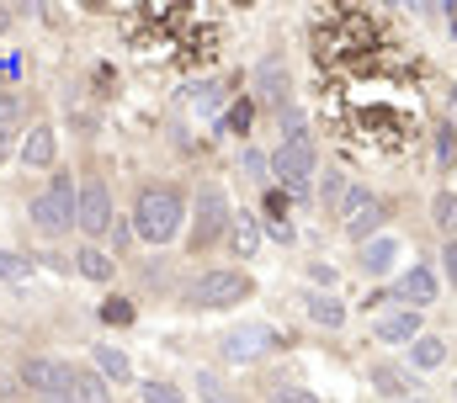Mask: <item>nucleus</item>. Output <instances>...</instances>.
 Returning a JSON list of instances; mask_svg holds the SVG:
<instances>
[{"mask_svg":"<svg viewBox=\"0 0 457 403\" xmlns=\"http://www.w3.org/2000/svg\"><path fill=\"white\" fill-rule=\"evenodd\" d=\"M187 223V202L176 186H144L138 202H133V234L144 244H170Z\"/></svg>","mask_w":457,"mask_h":403,"instance_id":"obj_1","label":"nucleus"},{"mask_svg":"<svg viewBox=\"0 0 457 403\" xmlns=\"http://www.w3.org/2000/svg\"><path fill=\"white\" fill-rule=\"evenodd\" d=\"M27 223L43 234V239H59L70 234V223H80V186L70 176H54V186L43 197L27 202Z\"/></svg>","mask_w":457,"mask_h":403,"instance_id":"obj_2","label":"nucleus"},{"mask_svg":"<svg viewBox=\"0 0 457 403\" xmlns=\"http://www.w3.org/2000/svg\"><path fill=\"white\" fill-rule=\"evenodd\" d=\"M271 176H282V186L287 192H309V181L320 176V154H314V138H309V127H293L282 144H277V154H271Z\"/></svg>","mask_w":457,"mask_h":403,"instance_id":"obj_3","label":"nucleus"},{"mask_svg":"<svg viewBox=\"0 0 457 403\" xmlns=\"http://www.w3.org/2000/svg\"><path fill=\"white\" fill-rule=\"evenodd\" d=\"M250 298V276L245 271H203L187 287V308H234Z\"/></svg>","mask_w":457,"mask_h":403,"instance_id":"obj_4","label":"nucleus"},{"mask_svg":"<svg viewBox=\"0 0 457 403\" xmlns=\"http://www.w3.org/2000/svg\"><path fill=\"white\" fill-rule=\"evenodd\" d=\"M228 218H234V212H228L224 186H219V181H203V186H197V218H192V255L208 250V244L224 234Z\"/></svg>","mask_w":457,"mask_h":403,"instance_id":"obj_5","label":"nucleus"},{"mask_svg":"<svg viewBox=\"0 0 457 403\" xmlns=\"http://www.w3.org/2000/svg\"><path fill=\"white\" fill-rule=\"evenodd\" d=\"M16 377H21V388L37 393V399H64V393H75V372H70L64 361H54V356H27Z\"/></svg>","mask_w":457,"mask_h":403,"instance_id":"obj_6","label":"nucleus"},{"mask_svg":"<svg viewBox=\"0 0 457 403\" xmlns=\"http://www.w3.org/2000/svg\"><path fill=\"white\" fill-rule=\"evenodd\" d=\"M117 223V212H112V192H107V181H86L80 186V234L86 239H102L107 228Z\"/></svg>","mask_w":457,"mask_h":403,"instance_id":"obj_7","label":"nucleus"},{"mask_svg":"<svg viewBox=\"0 0 457 403\" xmlns=\"http://www.w3.org/2000/svg\"><path fill=\"white\" fill-rule=\"evenodd\" d=\"M266 345H271V329H266V324H239V329L224 334V361L245 366V361H255Z\"/></svg>","mask_w":457,"mask_h":403,"instance_id":"obj_8","label":"nucleus"},{"mask_svg":"<svg viewBox=\"0 0 457 403\" xmlns=\"http://www.w3.org/2000/svg\"><path fill=\"white\" fill-rule=\"evenodd\" d=\"M54 160H59V133L48 122H32L27 138H21V165L27 170H54Z\"/></svg>","mask_w":457,"mask_h":403,"instance_id":"obj_9","label":"nucleus"},{"mask_svg":"<svg viewBox=\"0 0 457 403\" xmlns=\"http://www.w3.org/2000/svg\"><path fill=\"white\" fill-rule=\"evenodd\" d=\"M394 298L404 302V308H415V313L431 308V302H436V271H431V266H410V271L394 282Z\"/></svg>","mask_w":457,"mask_h":403,"instance_id":"obj_10","label":"nucleus"},{"mask_svg":"<svg viewBox=\"0 0 457 403\" xmlns=\"http://www.w3.org/2000/svg\"><path fill=\"white\" fill-rule=\"evenodd\" d=\"M367 382H372V393H383V399L415 393V377H410V366H399V361H372V366H367Z\"/></svg>","mask_w":457,"mask_h":403,"instance_id":"obj_11","label":"nucleus"},{"mask_svg":"<svg viewBox=\"0 0 457 403\" xmlns=\"http://www.w3.org/2000/svg\"><path fill=\"white\" fill-rule=\"evenodd\" d=\"M426 329H420V313L415 308H399V313H388L383 324H378V340L383 345H415Z\"/></svg>","mask_w":457,"mask_h":403,"instance_id":"obj_12","label":"nucleus"},{"mask_svg":"<svg viewBox=\"0 0 457 403\" xmlns=\"http://www.w3.org/2000/svg\"><path fill=\"white\" fill-rule=\"evenodd\" d=\"M255 96L271 101V106H282L287 101V64L271 53V59H261V70H255Z\"/></svg>","mask_w":457,"mask_h":403,"instance_id":"obj_13","label":"nucleus"},{"mask_svg":"<svg viewBox=\"0 0 457 403\" xmlns=\"http://www.w3.org/2000/svg\"><path fill=\"white\" fill-rule=\"evenodd\" d=\"M228 244H234V255H239V260H250V255L261 250V223H255V212H245V207H239V212L228 218Z\"/></svg>","mask_w":457,"mask_h":403,"instance_id":"obj_14","label":"nucleus"},{"mask_svg":"<svg viewBox=\"0 0 457 403\" xmlns=\"http://www.w3.org/2000/svg\"><path fill=\"white\" fill-rule=\"evenodd\" d=\"M91 361H96V372H102L107 382H117V388H122V382H133V366H128V356H122L117 345H96V350H91Z\"/></svg>","mask_w":457,"mask_h":403,"instance_id":"obj_15","label":"nucleus"},{"mask_svg":"<svg viewBox=\"0 0 457 403\" xmlns=\"http://www.w3.org/2000/svg\"><path fill=\"white\" fill-rule=\"evenodd\" d=\"M75 271H80L86 282H112L117 260H112V255H107V250H96V244H86V250L75 255Z\"/></svg>","mask_w":457,"mask_h":403,"instance_id":"obj_16","label":"nucleus"},{"mask_svg":"<svg viewBox=\"0 0 457 403\" xmlns=\"http://www.w3.org/2000/svg\"><path fill=\"white\" fill-rule=\"evenodd\" d=\"M410 361H415L420 372H436V366L447 361V340H436V334H420V340L410 345Z\"/></svg>","mask_w":457,"mask_h":403,"instance_id":"obj_17","label":"nucleus"},{"mask_svg":"<svg viewBox=\"0 0 457 403\" xmlns=\"http://www.w3.org/2000/svg\"><path fill=\"white\" fill-rule=\"evenodd\" d=\"M75 399L80 403H112V382L91 366V372H75Z\"/></svg>","mask_w":457,"mask_h":403,"instance_id":"obj_18","label":"nucleus"},{"mask_svg":"<svg viewBox=\"0 0 457 403\" xmlns=\"http://www.w3.org/2000/svg\"><path fill=\"white\" fill-rule=\"evenodd\" d=\"M378 228H383V202L378 197L367 202L356 218H345V234H351V239H367V234H378Z\"/></svg>","mask_w":457,"mask_h":403,"instance_id":"obj_19","label":"nucleus"},{"mask_svg":"<svg viewBox=\"0 0 457 403\" xmlns=\"http://www.w3.org/2000/svg\"><path fill=\"white\" fill-rule=\"evenodd\" d=\"M309 318H314L320 329H341L345 324V302L341 298H309Z\"/></svg>","mask_w":457,"mask_h":403,"instance_id":"obj_20","label":"nucleus"},{"mask_svg":"<svg viewBox=\"0 0 457 403\" xmlns=\"http://www.w3.org/2000/svg\"><path fill=\"white\" fill-rule=\"evenodd\" d=\"M394 255H399V244H394V239H372V244H367V260H361V266H367L372 276H383V271L394 266Z\"/></svg>","mask_w":457,"mask_h":403,"instance_id":"obj_21","label":"nucleus"},{"mask_svg":"<svg viewBox=\"0 0 457 403\" xmlns=\"http://www.w3.org/2000/svg\"><path fill=\"white\" fill-rule=\"evenodd\" d=\"M266 403H320L314 388H298V382H271L266 388Z\"/></svg>","mask_w":457,"mask_h":403,"instance_id":"obj_22","label":"nucleus"},{"mask_svg":"<svg viewBox=\"0 0 457 403\" xmlns=\"http://www.w3.org/2000/svg\"><path fill=\"white\" fill-rule=\"evenodd\" d=\"M138 403H187V393L176 382H144L138 388Z\"/></svg>","mask_w":457,"mask_h":403,"instance_id":"obj_23","label":"nucleus"},{"mask_svg":"<svg viewBox=\"0 0 457 403\" xmlns=\"http://www.w3.org/2000/svg\"><path fill=\"white\" fill-rule=\"evenodd\" d=\"M197 399L203 403H234V393H228L213 372H197Z\"/></svg>","mask_w":457,"mask_h":403,"instance_id":"obj_24","label":"nucleus"},{"mask_svg":"<svg viewBox=\"0 0 457 403\" xmlns=\"http://www.w3.org/2000/svg\"><path fill=\"white\" fill-rule=\"evenodd\" d=\"M436 228L457 234V197L453 192H436Z\"/></svg>","mask_w":457,"mask_h":403,"instance_id":"obj_25","label":"nucleus"},{"mask_svg":"<svg viewBox=\"0 0 457 403\" xmlns=\"http://www.w3.org/2000/svg\"><path fill=\"white\" fill-rule=\"evenodd\" d=\"M239 170H245L250 181H266V170H271V160H266L261 149H245V154H239Z\"/></svg>","mask_w":457,"mask_h":403,"instance_id":"obj_26","label":"nucleus"},{"mask_svg":"<svg viewBox=\"0 0 457 403\" xmlns=\"http://www.w3.org/2000/svg\"><path fill=\"white\" fill-rule=\"evenodd\" d=\"M16 117H21V101L11 91H0V127H16Z\"/></svg>","mask_w":457,"mask_h":403,"instance_id":"obj_27","label":"nucleus"},{"mask_svg":"<svg viewBox=\"0 0 457 403\" xmlns=\"http://www.w3.org/2000/svg\"><path fill=\"white\" fill-rule=\"evenodd\" d=\"M21 266H27L21 255H11V250H0V282H16V276H21Z\"/></svg>","mask_w":457,"mask_h":403,"instance_id":"obj_28","label":"nucleus"},{"mask_svg":"<svg viewBox=\"0 0 457 403\" xmlns=\"http://www.w3.org/2000/svg\"><path fill=\"white\" fill-rule=\"evenodd\" d=\"M102 318H107V324H128V318H133V308H128L122 298H112V302H102Z\"/></svg>","mask_w":457,"mask_h":403,"instance_id":"obj_29","label":"nucleus"},{"mask_svg":"<svg viewBox=\"0 0 457 403\" xmlns=\"http://www.w3.org/2000/svg\"><path fill=\"white\" fill-rule=\"evenodd\" d=\"M228 127H234V133H245V127H250V101L228 106Z\"/></svg>","mask_w":457,"mask_h":403,"instance_id":"obj_30","label":"nucleus"},{"mask_svg":"<svg viewBox=\"0 0 457 403\" xmlns=\"http://www.w3.org/2000/svg\"><path fill=\"white\" fill-rule=\"evenodd\" d=\"M266 228H271V239H282V244H293V223H287V218H266Z\"/></svg>","mask_w":457,"mask_h":403,"instance_id":"obj_31","label":"nucleus"},{"mask_svg":"<svg viewBox=\"0 0 457 403\" xmlns=\"http://www.w3.org/2000/svg\"><path fill=\"white\" fill-rule=\"evenodd\" d=\"M341 186H345V181H341V170H325V181H320V192H325V197H336Z\"/></svg>","mask_w":457,"mask_h":403,"instance_id":"obj_32","label":"nucleus"},{"mask_svg":"<svg viewBox=\"0 0 457 403\" xmlns=\"http://www.w3.org/2000/svg\"><path fill=\"white\" fill-rule=\"evenodd\" d=\"M442 260H447V276H453V287H457V239H447V250H442Z\"/></svg>","mask_w":457,"mask_h":403,"instance_id":"obj_33","label":"nucleus"},{"mask_svg":"<svg viewBox=\"0 0 457 403\" xmlns=\"http://www.w3.org/2000/svg\"><path fill=\"white\" fill-rule=\"evenodd\" d=\"M11 133H16V127H0V160L11 154Z\"/></svg>","mask_w":457,"mask_h":403,"instance_id":"obj_34","label":"nucleus"},{"mask_svg":"<svg viewBox=\"0 0 457 403\" xmlns=\"http://www.w3.org/2000/svg\"><path fill=\"white\" fill-rule=\"evenodd\" d=\"M5 32H11V11L0 5V37H5Z\"/></svg>","mask_w":457,"mask_h":403,"instance_id":"obj_35","label":"nucleus"},{"mask_svg":"<svg viewBox=\"0 0 457 403\" xmlns=\"http://www.w3.org/2000/svg\"><path fill=\"white\" fill-rule=\"evenodd\" d=\"M453 117H457V91H453Z\"/></svg>","mask_w":457,"mask_h":403,"instance_id":"obj_36","label":"nucleus"},{"mask_svg":"<svg viewBox=\"0 0 457 403\" xmlns=\"http://www.w3.org/2000/svg\"><path fill=\"white\" fill-rule=\"evenodd\" d=\"M415 403H426V399H415Z\"/></svg>","mask_w":457,"mask_h":403,"instance_id":"obj_37","label":"nucleus"}]
</instances>
